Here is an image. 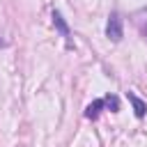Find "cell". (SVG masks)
<instances>
[{
  "label": "cell",
  "instance_id": "obj_1",
  "mask_svg": "<svg viewBox=\"0 0 147 147\" xmlns=\"http://www.w3.org/2000/svg\"><path fill=\"white\" fill-rule=\"evenodd\" d=\"M106 37H108L110 41H119V39L124 37V30H122V18H119V14H117V11H113V14L108 16Z\"/></svg>",
  "mask_w": 147,
  "mask_h": 147
},
{
  "label": "cell",
  "instance_id": "obj_3",
  "mask_svg": "<svg viewBox=\"0 0 147 147\" xmlns=\"http://www.w3.org/2000/svg\"><path fill=\"white\" fill-rule=\"evenodd\" d=\"M103 106H106V103H103V99H96V101H92V103L85 108V117H87V119H96Z\"/></svg>",
  "mask_w": 147,
  "mask_h": 147
},
{
  "label": "cell",
  "instance_id": "obj_7",
  "mask_svg": "<svg viewBox=\"0 0 147 147\" xmlns=\"http://www.w3.org/2000/svg\"><path fill=\"white\" fill-rule=\"evenodd\" d=\"M0 46H5V41H2V39H0Z\"/></svg>",
  "mask_w": 147,
  "mask_h": 147
},
{
  "label": "cell",
  "instance_id": "obj_4",
  "mask_svg": "<svg viewBox=\"0 0 147 147\" xmlns=\"http://www.w3.org/2000/svg\"><path fill=\"white\" fill-rule=\"evenodd\" d=\"M53 23H55V28L62 32V37H69V25L64 23V18H62L60 11H53Z\"/></svg>",
  "mask_w": 147,
  "mask_h": 147
},
{
  "label": "cell",
  "instance_id": "obj_5",
  "mask_svg": "<svg viewBox=\"0 0 147 147\" xmlns=\"http://www.w3.org/2000/svg\"><path fill=\"white\" fill-rule=\"evenodd\" d=\"M103 103H106V108H110V113H117V110H119V99H117L115 94H108V96L103 99Z\"/></svg>",
  "mask_w": 147,
  "mask_h": 147
},
{
  "label": "cell",
  "instance_id": "obj_2",
  "mask_svg": "<svg viewBox=\"0 0 147 147\" xmlns=\"http://www.w3.org/2000/svg\"><path fill=\"white\" fill-rule=\"evenodd\" d=\"M126 96H129V101H131V106H133L136 117H145V113H147V103H145L142 99H138L133 92H126Z\"/></svg>",
  "mask_w": 147,
  "mask_h": 147
},
{
  "label": "cell",
  "instance_id": "obj_6",
  "mask_svg": "<svg viewBox=\"0 0 147 147\" xmlns=\"http://www.w3.org/2000/svg\"><path fill=\"white\" fill-rule=\"evenodd\" d=\"M142 34H145V37H147V23H145V25H142Z\"/></svg>",
  "mask_w": 147,
  "mask_h": 147
}]
</instances>
